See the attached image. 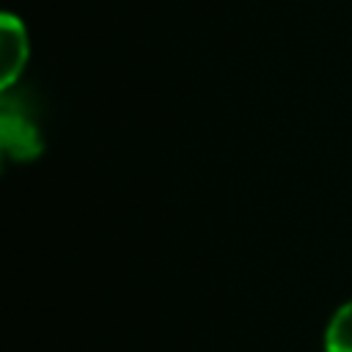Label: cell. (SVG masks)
Here are the masks:
<instances>
[{
	"label": "cell",
	"instance_id": "cell-3",
	"mask_svg": "<svg viewBox=\"0 0 352 352\" xmlns=\"http://www.w3.org/2000/svg\"><path fill=\"white\" fill-rule=\"evenodd\" d=\"M322 352H352V300L336 308L324 327Z\"/></svg>",
	"mask_w": 352,
	"mask_h": 352
},
{
	"label": "cell",
	"instance_id": "cell-2",
	"mask_svg": "<svg viewBox=\"0 0 352 352\" xmlns=\"http://www.w3.org/2000/svg\"><path fill=\"white\" fill-rule=\"evenodd\" d=\"M0 138H3L6 154L14 160H33L41 154V146H44L36 124L19 110H11L8 104L3 107V116H0Z\"/></svg>",
	"mask_w": 352,
	"mask_h": 352
},
{
	"label": "cell",
	"instance_id": "cell-1",
	"mask_svg": "<svg viewBox=\"0 0 352 352\" xmlns=\"http://www.w3.org/2000/svg\"><path fill=\"white\" fill-rule=\"evenodd\" d=\"M28 55H30L28 30H25L22 19H16L14 14L6 11L0 19V63H3L0 85H3V91H8L19 80V74L25 72Z\"/></svg>",
	"mask_w": 352,
	"mask_h": 352
}]
</instances>
